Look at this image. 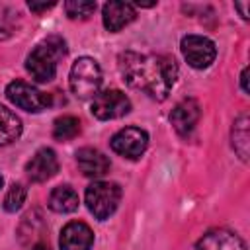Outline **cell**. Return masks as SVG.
Instances as JSON below:
<instances>
[{"label": "cell", "mask_w": 250, "mask_h": 250, "mask_svg": "<svg viewBox=\"0 0 250 250\" xmlns=\"http://www.w3.org/2000/svg\"><path fill=\"white\" fill-rule=\"evenodd\" d=\"M119 72L131 88L145 92L156 102L168 98L178 78V66L174 59L135 51H125L119 55Z\"/></svg>", "instance_id": "1"}, {"label": "cell", "mask_w": 250, "mask_h": 250, "mask_svg": "<svg viewBox=\"0 0 250 250\" xmlns=\"http://www.w3.org/2000/svg\"><path fill=\"white\" fill-rule=\"evenodd\" d=\"M66 55V43L59 35H51L43 39L25 61V68L37 82H49L57 74L59 61Z\"/></svg>", "instance_id": "2"}, {"label": "cell", "mask_w": 250, "mask_h": 250, "mask_svg": "<svg viewBox=\"0 0 250 250\" xmlns=\"http://www.w3.org/2000/svg\"><path fill=\"white\" fill-rule=\"evenodd\" d=\"M68 84L74 96L86 100L98 94L102 86V68L96 59L92 57H80L74 61L68 76Z\"/></svg>", "instance_id": "3"}, {"label": "cell", "mask_w": 250, "mask_h": 250, "mask_svg": "<svg viewBox=\"0 0 250 250\" xmlns=\"http://www.w3.org/2000/svg\"><path fill=\"white\" fill-rule=\"evenodd\" d=\"M86 205L90 213L104 221L109 215L115 213L119 201H121V188L113 182H94L86 188Z\"/></svg>", "instance_id": "4"}, {"label": "cell", "mask_w": 250, "mask_h": 250, "mask_svg": "<svg viewBox=\"0 0 250 250\" xmlns=\"http://www.w3.org/2000/svg\"><path fill=\"white\" fill-rule=\"evenodd\" d=\"M92 113L94 117L107 121V119H119L131 111V102L121 90H105L94 96L92 100Z\"/></svg>", "instance_id": "5"}, {"label": "cell", "mask_w": 250, "mask_h": 250, "mask_svg": "<svg viewBox=\"0 0 250 250\" xmlns=\"http://www.w3.org/2000/svg\"><path fill=\"white\" fill-rule=\"evenodd\" d=\"M6 96L8 100L18 105L20 109H25V111H31V113H37V111H43L51 100L47 94L39 92L37 88L21 82V80H14L6 86Z\"/></svg>", "instance_id": "6"}, {"label": "cell", "mask_w": 250, "mask_h": 250, "mask_svg": "<svg viewBox=\"0 0 250 250\" xmlns=\"http://www.w3.org/2000/svg\"><path fill=\"white\" fill-rule=\"evenodd\" d=\"M180 47H182L184 59L193 68H207L215 61V55H217L215 43L203 35H186Z\"/></svg>", "instance_id": "7"}, {"label": "cell", "mask_w": 250, "mask_h": 250, "mask_svg": "<svg viewBox=\"0 0 250 250\" xmlns=\"http://www.w3.org/2000/svg\"><path fill=\"white\" fill-rule=\"evenodd\" d=\"M148 146V135L145 129L139 127H125L111 137L113 152L125 158H139Z\"/></svg>", "instance_id": "8"}, {"label": "cell", "mask_w": 250, "mask_h": 250, "mask_svg": "<svg viewBox=\"0 0 250 250\" xmlns=\"http://www.w3.org/2000/svg\"><path fill=\"white\" fill-rule=\"evenodd\" d=\"M199 115H201V107L197 104V100L193 98H186L182 100L180 104H176V107L172 109L170 113V123L174 125L176 133L182 135V137H188L195 123L199 121Z\"/></svg>", "instance_id": "9"}, {"label": "cell", "mask_w": 250, "mask_h": 250, "mask_svg": "<svg viewBox=\"0 0 250 250\" xmlns=\"http://www.w3.org/2000/svg\"><path fill=\"white\" fill-rule=\"evenodd\" d=\"M25 172L31 178V182H47L59 172V160L53 148H39L31 160L25 164Z\"/></svg>", "instance_id": "10"}, {"label": "cell", "mask_w": 250, "mask_h": 250, "mask_svg": "<svg viewBox=\"0 0 250 250\" xmlns=\"http://www.w3.org/2000/svg\"><path fill=\"white\" fill-rule=\"evenodd\" d=\"M59 244L61 250H90L94 244V232L86 223L72 221L61 230Z\"/></svg>", "instance_id": "11"}, {"label": "cell", "mask_w": 250, "mask_h": 250, "mask_svg": "<svg viewBox=\"0 0 250 250\" xmlns=\"http://www.w3.org/2000/svg\"><path fill=\"white\" fill-rule=\"evenodd\" d=\"M195 250H246L242 238L227 229L207 230L195 244Z\"/></svg>", "instance_id": "12"}, {"label": "cell", "mask_w": 250, "mask_h": 250, "mask_svg": "<svg viewBox=\"0 0 250 250\" xmlns=\"http://www.w3.org/2000/svg\"><path fill=\"white\" fill-rule=\"evenodd\" d=\"M76 164L88 178H102L109 170V158L92 146H84L76 152Z\"/></svg>", "instance_id": "13"}, {"label": "cell", "mask_w": 250, "mask_h": 250, "mask_svg": "<svg viewBox=\"0 0 250 250\" xmlns=\"http://www.w3.org/2000/svg\"><path fill=\"white\" fill-rule=\"evenodd\" d=\"M102 18L107 31H119L135 20V6L127 2H107L104 4Z\"/></svg>", "instance_id": "14"}, {"label": "cell", "mask_w": 250, "mask_h": 250, "mask_svg": "<svg viewBox=\"0 0 250 250\" xmlns=\"http://www.w3.org/2000/svg\"><path fill=\"white\" fill-rule=\"evenodd\" d=\"M230 139H232L234 152L240 156V160L246 162L248 160V150H250V133H248V115L246 113H242L234 119Z\"/></svg>", "instance_id": "15"}, {"label": "cell", "mask_w": 250, "mask_h": 250, "mask_svg": "<svg viewBox=\"0 0 250 250\" xmlns=\"http://www.w3.org/2000/svg\"><path fill=\"white\" fill-rule=\"evenodd\" d=\"M49 207L55 213H72L78 207V193L70 186H59L49 195Z\"/></svg>", "instance_id": "16"}, {"label": "cell", "mask_w": 250, "mask_h": 250, "mask_svg": "<svg viewBox=\"0 0 250 250\" xmlns=\"http://www.w3.org/2000/svg\"><path fill=\"white\" fill-rule=\"evenodd\" d=\"M21 135V121L20 117L0 104V146L14 143Z\"/></svg>", "instance_id": "17"}, {"label": "cell", "mask_w": 250, "mask_h": 250, "mask_svg": "<svg viewBox=\"0 0 250 250\" xmlns=\"http://www.w3.org/2000/svg\"><path fill=\"white\" fill-rule=\"evenodd\" d=\"M80 133V121L72 115L57 117L53 123V137L57 141H70Z\"/></svg>", "instance_id": "18"}, {"label": "cell", "mask_w": 250, "mask_h": 250, "mask_svg": "<svg viewBox=\"0 0 250 250\" xmlns=\"http://www.w3.org/2000/svg\"><path fill=\"white\" fill-rule=\"evenodd\" d=\"M96 2H84V0H70L64 2V12L70 20H86L94 14Z\"/></svg>", "instance_id": "19"}, {"label": "cell", "mask_w": 250, "mask_h": 250, "mask_svg": "<svg viewBox=\"0 0 250 250\" xmlns=\"http://www.w3.org/2000/svg\"><path fill=\"white\" fill-rule=\"evenodd\" d=\"M25 195H27L25 188H23L21 184H14V186L8 189L6 197H4V209H6L8 213H16V211L23 205Z\"/></svg>", "instance_id": "20"}, {"label": "cell", "mask_w": 250, "mask_h": 250, "mask_svg": "<svg viewBox=\"0 0 250 250\" xmlns=\"http://www.w3.org/2000/svg\"><path fill=\"white\" fill-rule=\"evenodd\" d=\"M16 12L6 8V6H0V39H8L12 33H14V27H16Z\"/></svg>", "instance_id": "21"}, {"label": "cell", "mask_w": 250, "mask_h": 250, "mask_svg": "<svg viewBox=\"0 0 250 250\" xmlns=\"http://www.w3.org/2000/svg\"><path fill=\"white\" fill-rule=\"evenodd\" d=\"M27 6H29V10H31V12H45V10L53 8V6H55V2H47V4H37V2H29Z\"/></svg>", "instance_id": "22"}, {"label": "cell", "mask_w": 250, "mask_h": 250, "mask_svg": "<svg viewBox=\"0 0 250 250\" xmlns=\"http://www.w3.org/2000/svg\"><path fill=\"white\" fill-rule=\"evenodd\" d=\"M240 86H242V90L248 94V90H250V88H248V66H244L242 72H240Z\"/></svg>", "instance_id": "23"}, {"label": "cell", "mask_w": 250, "mask_h": 250, "mask_svg": "<svg viewBox=\"0 0 250 250\" xmlns=\"http://www.w3.org/2000/svg\"><path fill=\"white\" fill-rule=\"evenodd\" d=\"M248 6H250L248 2H236V4H234V8L240 12V16H242L244 20H248Z\"/></svg>", "instance_id": "24"}, {"label": "cell", "mask_w": 250, "mask_h": 250, "mask_svg": "<svg viewBox=\"0 0 250 250\" xmlns=\"http://www.w3.org/2000/svg\"><path fill=\"white\" fill-rule=\"evenodd\" d=\"M31 250H51V246H49V244H45V242H37V244H33V246H31Z\"/></svg>", "instance_id": "25"}, {"label": "cell", "mask_w": 250, "mask_h": 250, "mask_svg": "<svg viewBox=\"0 0 250 250\" xmlns=\"http://www.w3.org/2000/svg\"><path fill=\"white\" fill-rule=\"evenodd\" d=\"M2 184H4V178H2V174H0V188H2Z\"/></svg>", "instance_id": "26"}]
</instances>
